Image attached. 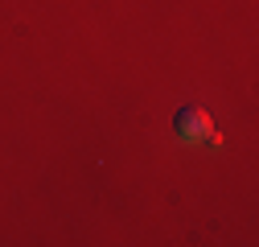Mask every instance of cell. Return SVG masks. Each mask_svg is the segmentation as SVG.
Segmentation results:
<instances>
[{"instance_id":"obj_1","label":"cell","mask_w":259,"mask_h":247,"mask_svg":"<svg viewBox=\"0 0 259 247\" xmlns=\"http://www.w3.org/2000/svg\"><path fill=\"white\" fill-rule=\"evenodd\" d=\"M173 132H177V140H185V144H202V140H218L214 136V124H210V115L202 111V107H181L177 115H173Z\"/></svg>"}]
</instances>
